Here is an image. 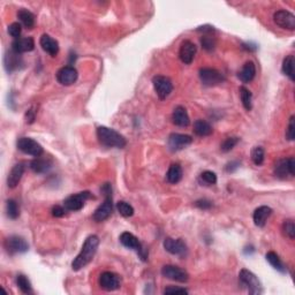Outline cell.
I'll use <instances>...</instances> for the list:
<instances>
[{
  "label": "cell",
  "instance_id": "obj_37",
  "mask_svg": "<svg viewBox=\"0 0 295 295\" xmlns=\"http://www.w3.org/2000/svg\"><path fill=\"white\" fill-rule=\"evenodd\" d=\"M283 233L285 237H287L288 239H291V240H294L295 238V225L294 221H292V219H287V221H285L283 222Z\"/></svg>",
  "mask_w": 295,
  "mask_h": 295
},
{
  "label": "cell",
  "instance_id": "obj_6",
  "mask_svg": "<svg viewBox=\"0 0 295 295\" xmlns=\"http://www.w3.org/2000/svg\"><path fill=\"white\" fill-rule=\"evenodd\" d=\"M295 174V160L294 157L279 159L274 165V175L277 178L286 180Z\"/></svg>",
  "mask_w": 295,
  "mask_h": 295
},
{
  "label": "cell",
  "instance_id": "obj_29",
  "mask_svg": "<svg viewBox=\"0 0 295 295\" xmlns=\"http://www.w3.org/2000/svg\"><path fill=\"white\" fill-rule=\"evenodd\" d=\"M265 258H267V261L270 263V265L274 269V270L279 271L280 273H286L287 269H286V267H285L283 261L280 260V257L278 256L276 252L269 251L268 254L265 255Z\"/></svg>",
  "mask_w": 295,
  "mask_h": 295
},
{
  "label": "cell",
  "instance_id": "obj_39",
  "mask_svg": "<svg viewBox=\"0 0 295 295\" xmlns=\"http://www.w3.org/2000/svg\"><path fill=\"white\" fill-rule=\"evenodd\" d=\"M239 141H240V139H239V137H237V136L227 137V139H225L224 142L221 143V150L222 152L231 151V150L233 149V148L239 143Z\"/></svg>",
  "mask_w": 295,
  "mask_h": 295
},
{
  "label": "cell",
  "instance_id": "obj_31",
  "mask_svg": "<svg viewBox=\"0 0 295 295\" xmlns=\"http://www.w3.org/2000/svg\"><path fill=\"white\" fill-rule=\"evenodd\" d=\"M294 65H295V60H294V55H287L286 58L284 59L283 61V66H281V70H283V73L286 75V76L290 77L291 81L295 80L294 76Z\"/></svg>",
  "mask_w": 295,
  "mask_h": 295
},
{
  "label": "cell",
  "instance_id": "obj_30",
  "mask_svg": "<svg viewBox=\"0 0 295 295\" xmlns=\"http://www.w3.org/2000/svg\"><path fill=\"white\" fill-rule=\"evenodd\" d=\"M18 18L27 29H32L35 25V15L25 8H21L18 12Z\"/></svg>",
  "mask_w": 295,
  "mask_h": 295
},
{
  "label": "cell",
  "instance_id": "obj_21",
  "mask_svg": "<svg viewBox=\"0 0 295 295\" xmlns=\"http://www.w3.org/2000/svg\"><path fill=\"white\" fill-rule=\"evenodd\" d=\"M25 166L24 163H18L13 166V169L7 176V186L9 188H15L19 185V182L21 181L22 176L25 174Z\"/></svg>",
  "mask_w": 295,
  "mask_h": 295
},
{
  "label": "cell",
  "instance_id": "obj_8",
  "mask_svg": "<svg viewBox=\"0 0 295 295\" xmlns=\"http://www.w3.org/2000/svg\"><path fill=\"white\" fill-rule=\"evenodd\" d=\"M91 198L90 192H81L73 194L64 201V206L68 211H78L83 208L88 199Z\"/></svg>",
  "mask_w": 295,
  "mask_h": 295
},
{
  "label": "cell",
  "instance_id": "obj_25",
  "mask_svg": "<svg viewBox=\"0 0 295 295\" xmlns=\"http://www.w3.org/2000/svg\"><path fill=\"white\" fill-rule=\"evenodd\" d=\"M52 167V160L50 158H45V157H36V158L30 163V169L32 172L38 173V174H43L50 171Z\"/></svg>",
  "mask_w": 295,
  "mask_h": 295
},
{
  "label": "cell",
  "instance_id": "obj_45",
  "mask_svg": "<svg viewBox=\"0 0 295 295\" xmlns=\"http://www.w3.org/2000/svg\"><path fill=\"white\" fill-rule=\"evenodd\" d=\"M195 205L202 210H209L212 206V202L209 201V199L203 198V199H198V201H196Z\"/></svg>",
  "mask_w": 295,
  "mask_h": 295
},
{
  "label": "cell",
  "instance_id": "obj_34",
  "mask_svg": "<svg viewBox=\"0 0 295 295\" xmlns=\"http://www.w3.org/2000/svg\"><path fill=\"white\" fill-rule=\"evenodd\" d=\"M251 160L255 165L261 166L262 164L264 163V157H265V152L264 149L262 147H255L254 149L251 150Z\"/></svg>",
  "mask_w": 295,
  "mask_h": 295
},
{
  "label": "cell",
  "instance_id": "obj_5",
  "mask_svg": "<svg viewBox=\"0 0 295 295\" xmlns=\"http://www.w3.org/2000/svg\"><path fill=\"white\" fill-rule=\"evenodd\" d=\"M199 80L206 87H216L221 84L225 81V76L221 72L215 70V68H201L199 70Z\"/></svg>",
  "mask_w": 295,
  "mask_h": 295
},
{
  "label": "cell",
  "instance_id": "obj_44",
  "mask_svg": "<svg viewBox=\"0 0 295 295\" xmlns=\"http://www.w3.org/2000/svg\"><path fill=\"white\" fill-rule=\"evenodd\" d=\"M52 216L55 218H61L64 217L65 214H66V208L65 206H60V205H54L51 210Z\"/></svg>",
  "mask_w": 295,
  "mask_h": 295
},
{
  "label": "cell",
  "instance_id": "obj_23",
  "mask_svg": "<svg viewBox=\"0 0 295 295\" xmlns=\"http://www.w3.org/2000/svg\"><path fill=\"white\" fill-rule=\"evenodd\" d=\"M272 214V209L270 206L267 205H262L260 208H257L254 211V215H252V219H254V224L257 226V227H264L265 224H267L268 218L270 217Z\"/></svg>",
  "mask_w": 295,
  "mask_h": 295
},
{
  "label": "cell",
  "instance_id": "obj_13",
  "mask_svg": "<svg viewBox=\"0 0 295 295\" xmlns=\"http://www.w3.org/2000/svg\"><path fill=\"white\" fill-rule=\"evenodd\" d=\"M193 142V137L191 135H186V134L173 133L169 136L167 144L171 151H179V150L185 149L186 147L191 146Z\"/></svg>",
  "mask_w": 295,
  "mask_h": 295
},
{
  "label": "cell",
  "instance_id": "obj_3",
  "mask_svg": "<svg viewBox=\"0 0 295 295\" xmlns=\"http://www.w3.org/2000/svg\"><path fill=\"white\" fill-rule=\"evenodd\" d=\"M239 279H240L241 284L244 285V286L247 287L249 294L258 295L262 294V292H263L260 280L257 279V277L255 276L251 271L247 270V269H242L240 271V273H239Z\"/></svg>",
  "mask_w": 295,
  "mask_h": 295
},
{
  "label": "cell",
  "instance_id": "obj_24",
  "mask_svg": "<svg viewBox=\"0 0 295 295\" xmlns=\"http://www.w3.org/2000/svg\"><path fill=\"white\" fill-rule=\"evenodd\" d=\"M172 121L175 126L179 127H188L191 123L188 112L183 106H176L172 113Z\"/></svg>",
  "mask_w": 295,
  "mask_h": 295
},
{
  "label": "cell",
  "instance_id": "obj_15",
  "mask_svg": "<svg viewBox=\"0 0 295 295\" xmlns=\"http://www.w3.org/2000/svg\"><path fill=\"white\" fill-rule=\"evenodd\" d=\"M163 246L167 252L175 255V256L183 257L187 254V245L182 239L166 238L165 240H164Z\"/></svg>",
  "mask_w": 295,
  "mask_h": 295
},
{
  "label": "cell",
  "instance_id": "obj_11",
  "mask_svg": "<svg viewBox=\"0 0 295 295\" xmlns=\"http://www.w3.org/2000/svg\"><path fill=\"white\" fill-rule=\"evenodd\" d=\"M273 21L280 28L287 29V30L293 31L295 29V15L293 13L279 9L273 14Z\"/></svg>",
  "mask_w": 295,
  "mask_h": 295
},
{
  "label": "cell",
  "instance_id": "obj_38",
  "mask_svg": "<svg viewBox=\"0 0 295 295\" xmlns=\"http://www.w3.org/2000/svg\"><path fill=\"white\" fill-rule=\"evenodd\" d=\"M201 44L202 48L206 51H214L216 45H217V42H216L215 37H212L211 35H204L202 36L201 38Z\"/></svg>",
  "mask_w": 295,
  "mask_h": 295
},
{
  "label": "cell",
  "instance_id": "obj_16",
  "mask_svg": "<svg viewBox=\"0 0 295 295\" xmlns=\"http://www.w3.org/2000/svg\"><path fill=\"white\" fill-rule=\"evenodd\" d=\"M119 240L121 242V245L124 246L126 248L133 249V250H135L137 254H140V256L142 257L143 260H146L147 254H144V252H143L142 244H141L140 240L135 237V235L129 233V232H123V233L120 235Z\"/></svg>",
  "mask_w": 295,
  "mask_h": 295
},
{
  "label": "cell",
  "instance_id": "obj_17",
  "mask_svg": "<svg viewBox=\"0 0 295 295\" xmlns=\"http://www.w3.org/2000/svg\"><path fill=\"white\" fill-rule=\"evenodd\" d=\"M78 77L77 71L73 66H65L57 72V80L62 86H72Z\"/></svg>",
  "mask_w": 295,
  "mask_h": 295
},
{
  "label": "cell",
  "instance_id": "obj_19",
  "mask_svg": "<svg viewBox=\"0 0 295 295\" xmlns=\"http://www.w3.org/2000/svg\"><path fill=\"white\" fill-rule=\"evenodd\" d=\"M196 51H197V49H196V45L193 42L183 41L179 50V57L183 64L191 65L195 58Z\"/></svg>",
  "mask_w": 295,
  "mask_h": 295
},
{
  "label": "cell",
  "instance_id": "obj_22",
  "mask_svg": "<svg viewBox=\"0 0 295 295\" xmlns=\"http://www.w3.org/2000/svg\"><path fill=\"white\" fill-rule=\"evenodd\" d=\"M39 44L43 50L51 55V57H55L59 52V43L55 41L54 38H52L50 35L44 34L42 35L41 39H39Z\"/></svg>",
  "mask_w": 295,
  "mask_h": 295
},
{
  "label": "cell",
  "instance_id": "obj_33",
  "mask_svg": "<svg viewBox=\"0 0 295 295\" xmlns=\"http://www.w3.org/2000/svg\"><path fill=\"white\" fill-rule=\"evenodd\" d=\"M16 284H18V287L21 290L22 293L25 294H30L32 293V287L30 281L25 274H19L18 278H16Z\"/></svg>",
  "mask_w": 295,
  "mask_h": 295
},
{
  "label": "cell",
  "instance_id": "obj_26",
  "mask_svg": "<svg viewBox=\"0 0 295 295\" xmlns=\"http://www.w3.org/2000/svg\"><path fill=\"white\" fill-rule=\"evenodd\" d=\"M255 76H256V66H255V64L252 61L246 62L244 66H242L241 71L238 73V77L244 83L251 82Z\"/></svg>",
  "mask_w": 295,
  "mask_h": 295
},
{
  "label": "cell",
  "instance_id": "obj_47",
  "mask_svg": "<svg viewBox=\"0 0 295 295\" xmlns=\"http://www.w3.org/2000/svg\"><path fill=\"white\" fill-rule=\"evenodd\" d=\"M240 166V163L239 162H231L226 165V171L227 172H234L238 167Z\"/></svg>",
  "mask_w": 295,
  "mask_h": 295
},
{
  "label": "cell",
  "instance_id": "obj_18",
  "mask_svg": "<svg viewBox=\"0 0 295 295\" xmlns=\"http://www.w3.org/2000/svg\"><path fill=\"white\" fill-rule=\"evenodd\" d=\"M4 64H5V70L7 71V73L12 74L13 72L18 71L21 68L22 65H24V60H22L21 54L16 53V52L11 50L5 54Z\"/></svg>",
  "mask_w": 295,
  "mask_h": 295
},
{
  "label": "cell",
  "instance_id": "obj_32",
  "mask_svg": "<svg viewBox=\"0 0 295 295\" xmlns=\"http://www.w3.org/2000/svg\"><path fill=\"white\" fill-rule=\"evenodd\" d=\"M240 97L245 109L247 111H250L252 109V94L250 93V90L247 89L246 87H241Z\"/></svg>",
  "mask_w": 295,
  "mask_h": 295
},
{
  "label": "cell",
  "instance_id": "obj_14",
  "mask_svg": "<svg viewBox=\"0 0 295 295\" xmlns=\"http://www.w3.org/2000/svg\"><path fill=\"white\" fill-rule=\"evenodd\" d=\"M113 212V201H112V195L105 196L104 202L98 206L96 211L94 212L93 219L96 222H101L106 221L107 218L112 215Z\"/></svg>",
  "mask_w": 295,
  "mask_h": 295
},
{
  "label": "cell",
  "instance_id": "obj_20",
  "mask_svg": "<svg viewBox=\"0 0 295 295\" xmlns=\"http://www.w3.org/2000/svg\"><path fill=\"white\" fill-rule=\"evenodd\" d=\"M35 49V41L32 37H20L14 39L12 43V50L16 53H25L30 52Z\"/></svg>",
  "mask_w": 295,
  "mask_h": 295
},
{
  "label": "cell",
  "instance_id": "obj_2",
  "mask_svg": "<svg viewBox=\"0 0 295 295\" xmlns=\"http://www.w3.org/2000/svg\"><path fill=\"white\" fill-rule=\"evenodd\" d=\"M97 139L101 146L106 148H119V149H123L127 144L124 136L118 133L117 130L105 126H100L97 128Z\"/></svg>",
  "mask_w": 295,
  "mask_h": 295
},
{
  "label": "cell",
  "instance_id": "obj_36",
  "mask_svg": "<svg viewBox=\"0 0 295 295\" xmlns=\"http://www.w3.org/2000/svg\"><path fill=\"white\" fill-rule=\"evenodd\" d=\"M117 209L118 211H119V214L123 216V217H132V216L134 215V208L132 205L129 204V203L127 202H118L117 203Z\"/></svg>",
  "mask_w": 295,
  "mask_h": 295
},
{
  "label": "cell",
  "instance_id": "obj_10",
  "mask_svg": "<svg viewBox=\"0 0 295 295\" xmlns=\"http://www.w3.org/2000/svg\"><path fill=\"white\" fill-rule=\"evenodd\" d=\"M5 248L11 255L24 254L29 250V245L24 238L19 237V235H12L5 241Z\"/></svg>",
  "mask_w": 295,
  "mask_h": 295
},
{
  "label": "cell",
  "instance_id": "obj_43",
  "mask_svg": "<svg viewBox=\"0 0 295 295\" xmlns=\"http://www.w3.org/2000/svg\"><path fill=\"white\" fill-rule=\"evenodd\" d=\"M164 294H188V291H187L186 288L169 286L164 290Z\"/></svg>",
  "mask_w": 295,
  "mask_h": 295
},
{
  "label": "cell",
  "instance_id": "obj_27",
  "mask_svg": "<svg viewBox=\"0 0 295 295\" xmlns=\"http://www.w3.org/2000/svg\"><path fill=\"white\" fill-rule=\"evenodd\" d=\"M194 133L197 136L201 137H205V136H210L212 133H214V129H212V126L210 124L208 121L198 119L194 123Z\"/></svg>",
  "mask_w": 295,
  "mask_h": 295
},
{
  "label": "cell",
  "instance_id": "obj_35",
  "mask_svg": "<svg viewBox=\"0 0 295 295\" xmlns=\"http://www.w3.org/2000/svg\"><path fill=\"white\" fill-rule=\"evenodd\" d=\"M6 212H7L8 218L11 219L19 218L20 209L16 201H14V199H8V201L6 202Z\"/></svg>",
  "mask_w": 295,
  "mask_h": 295
},
{
  "label": "cell",
  "instance_id": "obj_12",
  "mask_svg": "<svg viewBox=\"0 0 295 295\" xmlns=\"http://www.w3.org/2000/svg\"><path fill=\"white\" fill-rule=\"evenodd\" d=\"M163 277L171 279L174 281H179V283H187L189 279L188 272L183 270V269L175 267V265H165L162 269Z\"/></svg>",
  "mask_w": 295,
  "mask_h": 295
},
{
  "label": "cell",
  "instance_id": "obj_28",
  "mask_svg": "<svg viewBox=\"0 0 295 295\" xmlns=\"http://www.w3.org/2000/svg\"><path fill=\"white\" fill-rule=\"evenodd\" d=\"M182 179V169L179 164H172L170 166L169 171L166 173V180L167 182L172 183V185H175L181 181Z\"/></svg>",
  "mask_w": 295,
  "mask_h": 295
},
{
  "label": "cell",
  "instance_id": "obj_7",
  "mask_svg": "<svg viewBox=\"0 0 295 295\" xmlns=\"http://www.w3.org/2000/svg\"><path fill=\"white\" fill-rule=\"evenodd\" d=\"M153 89H155L157 96L159 99H166L173 91V83L169 77L163 75H156L152 77Z\"/></svg>",
  "mask_w": 295,
  "mask_h": 295
},
{
  "label": "cell",
  "instance_id": "obj_42",
  "mask_svg": "<svg viewBox=\"0 0 295 295\" xmlns=\"http://www.w3.org/2000/svg\"><path fill=\"white\" fill-rule=\"evenodd\" d=\"M294 121H295V117L292 116L290 118V121H288V127H287V130H286V139L288 141H293L294 137H295V124H294Z\"/></svg>",
  "mask_w": 295,
  "mask_h": 295
},
{
  "label": "cell",
  "instance_id": "obj_41",
  "mask_svg": "<svg viewBox=\"0 0 295 295\" xmlns=\"http://www.w3.org/2000/svg\"><path fill=\"white\" fill-rule=\"evenodd\" d=\"M201 180L206 185H215L217 182V175L211 171H204L201 174Z\"/></svg>",
  "mask_w": 295,
  "mask_h": 295
},
{
  "label": "cell",
  "instance_id": "obj_1",
  "mask_svg": "<svg viewBox=\"0 0 295 295\" xmlns=\"http://www.w3.org/2000/svg\"><path fill=\"white\" fill-rule=\"evenodd\" d=\"M98 246H99V238L97 235L88 237L83 246H82L81 251L78 252L77 256L72 262V269L74 271H80L81 269L87 267L93 261L95 255H96Z\"/></svg>",
  "mask_w": 295,
  "mask_h": 295
},
{
  "label": "cell",
  "instance_id": "obj_4",
  "mask_svg": "<svg viewBox=\"0 0 295 295\" xmlns=\"http://www.w3.org/2000/svg\"><path fill=\"white\" fill-rule=\"evenodd\" d=\"M16 147L20 151L32 157H39L44 152L43 147L37 141L32 140L30 137H20L16 142Z\"/></svg>",
  "mask_w": 295,
  "mask_h": 295
},
{
  "label": "cell",
  "instance_id": "obj_9",
  "mask_svg": "<svg viewBox=\"0 0 295 295\" xmlns=\"http://www.w3.org/2000/svg\"><path fill=\"white\" fill-rule=\"evenodd\" d=\"M98 284H99L100 288H103L104 291L113 292V291H117L118 288H120L121 279L117 273H114V272L105 271L99 276Z\"/></svg>",
  "mask_w": 295,
  "mask_h": 295
},
{
  "label": "cell",
  "instance_id": "obj_40",
  "mask_svg": "<svg viewBox=\"0 0 295 295\" xmlns=\"http://www.w3.org/2000/svg\"><path fill=\"white\" fill-rule=\"evenodd\" d=\"M22 32V25L21 24H19V22H13L12 25H9L8 27V34L12 36L14 39L20 38V36H21Z\"/></svg>",
  "mask_w": 295,
  "mask_h": 295
},
{
  "label": "cell",
  "instance_id": "obj_46",
  "mask_svg": "<svg viewBox=\"0 0 295 295\" xmlns=\"http://www.w3.org/2000/svg\"><path fill=\"white\" fill-rule=\"evenodd\" d=\"M36 119V111L34 110V107H31V109H29L27 111V113H25V121H27L28 123H32Z\"/></svg>",
  "mask_w": 295,
  "mask_h": 295
}]
</instances>
